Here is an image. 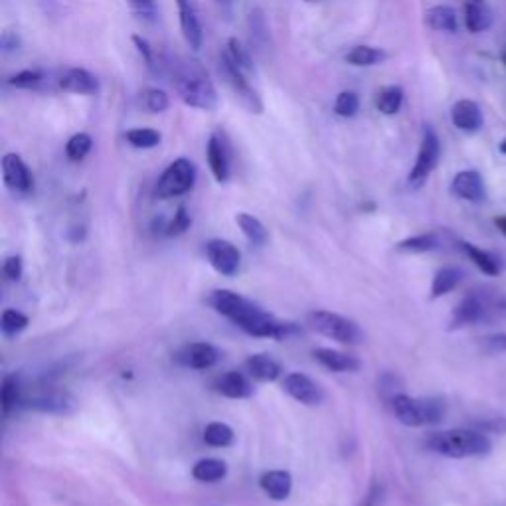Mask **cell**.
<instances>
[{
    "label": "cell",
    "mask_w": 506,
    "mask_h": 506,
    "mask_svg": "<svg viewBox=\"0 0 506 506\" xmlns=\"http://www.w3.org/2000/svg\"><path fill=\"white\" fill-rule=\"evenodd\" d=\"M386 52L374 46H356L346 54V62L356 67H370L378 65L386 60Z\"/></svg>",
    "instance_id": "d6a6232c"
},
{
    "label": "cell",
    "mask_w": 506,
    "mask_h": 506,
    "mask_svg": "<svg viewBox=\"0 0 506 506\" xmlns=\"http://www.w3.org/2000/svg\"><path fill=\"white\" fill-rule=\"evenodd\" d=\"M396 420L407 427L435 425L443 422L447 406L441 397H412L407 394H396L390 397Z\"/></svg>",
    "instance_id": "277c9868"
},
{
    "label": "cell",
    "mask_w": 506,
    "mask_h": 506,
    "mask_svg": "<svg viewBox=\"0 0 506 506\" xmlns=\"http://www.w3.org/2000/svg\"><path fill=\"white\" fill-rule=\"evenodd\" d=\"M133 44L137 46V50H139V54L143 57V62L147 64V67H149L151 72H154V67H157V60H154V52H153L151 44L144 40L143 36H133Z\"/></svg>",
    "instance_id": "bcb514c9"
},
{
    "label": "cell",
    "mask_w": 506,
    "mask_h": 506,
    "mask_svg": "<svg viewBox=\"0 0 506 506\" xmlns=\"http://www.w3.org/2000/svg\"><path fill=\"white\" fill-rule=\"evenodd\" d=\"M26 327H28V317L22 315L21 310L6 309L3 317H0V328H3V333L6 336H16L18 333H22Z\"/></svg>",
    "instance_id": "f35d334b"
},
{
    "label": "cell",
    "mask_w": 506,
    "mask_h": 506,
    "mask_svg": "<svg viewBox=\"0 0 506 506\" xmlns=\"http://www.w3.org/2000/svg\"><path fill=\"white\" fill-rule=\"evenodd\" d=\"M236 222H238V226L240 230L243 231V236H246L253 246H266V243L269 241V233L264 226V222L257 220L256 216H251V214H246V212H241L236 216Z\"/></svg>",
    "instance_id": "f1b7e54d"
},
{
    "label": "cell",
    "mask_w": 506,
    "mask_h": 506,
    "mask_svg": "<svg viewBox=\"0 0 506 506\" xmlns=\"http://www.w3.org/2000/svg\"><path fill=\"white\" fill-rule=\"evenodd\" d=\"M459 246L461 249L465 251V256L469 257L473 264L479 267L484 275H489V277H496L502 271V266H501V261L499 257L494 256V253L491 251H486V249H481V248H476L473 246V243L469 241H459Z\"/></svg>",
    "instance_id": "cb8c5ba5"
},
{
    "label": "cell",
    "mask_w": 506,
    "mask_h": 506,
    "mask_svg": "<svg viewBox=\"0 0 506 506\" xmlns=\"http://www.w3.org/2000/svg\"><path fill=\"white\" fill-rule=\"evenodd\" d=\"M494 226L499 228V231H501V233H504V236H506V216L494 218Z\"/></svg>",
    "instance_id": "816d5d0a"
},
{
    "label": "cell",
    "mask_w": 506,
    "mask_h": 506,
    "mask_svg": "<svg viewBox=\"0 0 506 506\" xmlns=\"http://www.w3.org/2000/svg\"><path fill=\"white\" fill-rule=\"evenodd\" d=\"M483 348L486 354L496 356V354H504L506 353V333H496L483 338Z\"/></svg>",
    "instance_id": "ee69618b"
},
{
    "label": "cell",
    "mask_w": 506,
    "mask_h": 506,
    "mask_svg": "<svg viewBox=\"0 0 506 506\" xmlns=\"http://www.w3.org/2000/svg\"><path fill=\"white\" fill-rule=\"evenodd\" d=\"M233 430L226 423L214 422L208 423L206 430H204V441L210 447H230L233 443Z\"/></svg>",
    "instance_id": "8d00e7d4"
},
{
    "label": "cell",
    "mask_w": 506,
    "mask_h": 506,
    "mask_svg": "<svg viewBox=\"0 0 506 506\" xmlns=\"http://www.w3.org/2000/svg\"><path fill=\"white\" fill-rule=\"evenodd\" d=\"M60 90L75 95H95L100 90V82L93 74H90L83 67H72L67 70L60 80Z\"/></svg>",
    "instance_id": "d6986e66"
},
{
    "label": "cell",
    "mask_w": 506,
    "mask_h": 506,
    "mask_svg": "<svg viewBox=\"0 0 506 506\" xmlns=\"http://www.w3.org/2000/svg\"><path fill=\"white\" fill-rule=\"evenodd\" d=\"M259 484L271 501H285L293 491V479L287 471H267L261 475Z\"/></svg>",
    "instance_id": "7402d4cb"
},
{
    "label": "cell",
    "mask_w": 506,
    "mask_h": 506,
    "mask_svg": "<svg viewBox=\"0 0 506 506\" xmlns=\"http://www.w3.org/2000/svg\"><path fill=\"white\" fill-rule=\"evenodd\" d=\"M93 147V139L90 137L87 133H77L74 135V137L67 141L65 144V154H67V159H70L72 162H80L83 161L87 154H90Z\"/></svg>",
    "instance_id": "74e56055"
},
{
    "label": "cell",
    "mask_w": 506,
    "mask_h": 506,
    "mask_svg": "<svg viewBox=\"0 0 506 506\" xmlns=\"http://www.w3.org/2000/svg\"><path fill=\"white\" fill-rule=\"evenodd\" d=\"M4 275L11 279V281H18L22 277V259L18 257V256H13V257H8L4 261Z\"/></svg>",
    "instance_id": "7dc6e473"
},
{
    "label": "cell",
    "mask_w": 506,
    "mask_h": 506,
    "mask_svg": "<svg viewBox=\"0 0 506 506\" xmlns=\"http://www.w3.org/2000/svg\"><path fill=\"white\" fill-rule=\"evenodd\" d=\"M22 384L21 376L11 374L3 380V388H0V407H3V414L8 415L16 406L22 404Z\"/></svg>",
    "instance_id": "83f0119b"
},
{
    "label": "cell",
    "mask_w": 506,
    "mask_h": 506,
    "mask_svg": "<svg viewBox=\"0 0 506 506\" xmlns=\"http://www.w3.org/2000/svg\"><path fill=\"white\" fill-rule=\"evenodd\" d=\"M499 151H501L502 154H506V139H502V143L499 144Z\"/></svg>",
    "instance_id": "f5cc1de1"
},
{
    "label": "cell",
    "mask_w": 506,
    "mask_h": 506,
    "mask_svg": "<svg viewBox=\"0 0 506 506\" xmlns=\"http://www.w3.org/2000/svg\"><path fill=\"white\" fill-rule=\"evenodd\" d=\"M174 87L180 100L192 109L214 111L218 107L216 85L198 60L182 57L179 64H174Z\"/></svg>",
    "instance_id": "7a4b0ae2"
},
{
    "label": "cell",
    "mask_w": 506,
    "mask_h": 506,
    "mask_svg": "<svg viewBox=\"0 0 506 506\" xmlns=\"http://www.w3.org/2000/svg\"><path fill=\"white\" fill-rule=\"evenodd\" d=\"M3 180L14 192H31L34 188V177L21 154L8 153L3 159Z\"/></svg>",
    "instance_id": "30bf717a"
},
{
    "label": "cell",
    "mask_w": 506,
    "mask_h": 506,
    "mask_svg": "<svg viewBox=\"0 0 506 506\" xmlns=\"http://www.w3.org/2000/svg\"><path fill=\"white\" fill-rule=\"evenodd\" d=\"M141 103L149 113H164L170 105L169 95L162 90H157V87H149V90H144L141 97Z\"/></svg>",
    "instance_id": "ab89813d"
},
{
    "label": "cell",
    "mask_w": 506,
    "mask_h": 506,
    "mask_svg": "<svg viewBox=\"0 0 506 506\" xmlns=\"http://www.w3.org/2000/svg\"><path fill=\"white\" fill-rule=\"evenodd\" d=\"M425 24L435 32H457L459 22L451 6H433L425 13Z\"/></svg>",
    "instance_id": "484cf974"
},
{
    "label": "cell",
    "mask_w": 506,
    "mask_h": 506,
    "mask_svg": "<svg viewBox=\"0 0 506 506\" xmlns=\"http://www.w3.org/2000/svg\"><path fill=\"white\" fill-rule=\"evenodd\" d=\"M404 90L400 85H386L376 97V107L382 115H396L402 109Z\"/></svg>",
    "instance_id": "1f68e13d"
},
{
    "label": "cell",
    "mask_w": 506,
    "mask_h": 506,
    "mask_svg": "<svg viewBox=\"0 0 506 506\" xmlns=\"http://www.w3.org/2000/svg\"><path fill=\"white\" fill-rule=\"evenodd\" d=\"M451 121L463 133H476L484 123L481 107L471 100H461L453 105Z\"/></svg>",
    "instance_id": "e0dca14e"
},
{
    "label": "cell",
    "mask_w": 506,
    "mask_h": 506,
    "mask_svg": "<svg viewBox=\"0 0 506 506\" xmlns=\"http://www.w3.org/2000/svg\"><path fill=\"white\" fill-rule=\"evenodd\" d=\"M469 3H483V0H469Z\"/></svg>",
    "instance_id": "6f0895ef"
},
{
    "label": "cell",
    "mask_w": 506,
    "mask_h": 506,
    "mask_svg": "<svg viewBox=\"0 0 506 506\" xmlns=\"http://www.w3.org/2000/svg\"><path fill=\"white\" fill-rule=\"evenodd\" d=\"M441 240L437 233H420V236L406 238L397 243L396 249L402 253H427L433 249H440Z\"/></svg>",
    "instance_id": "836d02e7"
},
{
    "label": "cell",
    "mask_w": 506,
    "mask_h": 506,
    "mask_svg": "<svg viewBox=\"0 0 506 506\" xmlns=\"http://www.w3.org/2000/svg\"><path fill=\"white\" fill-rule=\"evenodd\" d=\"M220 353L210 343H192L180 353L182 364L194 370H208L218 362Z\"/></svg>",
    "instance_id": "ffe728a7"
},
{
    "label": "cell",
    "mask_w": 506,
    "mask_h": 506,
    "mask_svg": "<svg viewBox=\"0 0 506 506\" xmlns=\"http://www.w3.org/2000/svg\"><path fill=\"white\" fill-rule=\"evenodd\" d=\"M427 447L449 459H471V457H486L493 449V443L486 433L479 430H447L430 435Z\"/></svg>",
    "instance_id": "3957f363"
},
{
    "label": "cell",
    "mask_w": 506,
    "mask_h": 506,
    "mask_svg": "<svg viewBox=\"0 0 506 506\" xmlns=\"http://www.w3.org/2000/svg\"><path fill=\"white\" fill-rule=\"evenodd\" d=\"M188 228H190V216L187 214V208L180 206L164 230H167V236H179V233H184Z\"/></svg>",
    "instance_id": "7bdbcfd3"
},
{
    "label": "cell",
    "mask_w": 506,
    "mask_h": 506,
    "mask_svg": "<svg viewBox=\"0 0 506 506\" xmlns=\"http://www.w3.org/2000/svg\"><path fill=\"white\" fill-rule=\"evenodd\" d=\"M206 157H208V164L210 170L214 174V179L218 182H228L230 179V153H228V144L223 141L222 133H212L208 144H206Z\"/></svg>",
    "instance_id": "5bb4252c"
},
{
    "label": "cell",
    "mask_w": 506,
    "mask_h": 506,
    "mask_svg": "<svg viewBox=\"0 0 506 506\" xmlns=\"http://www.w3.org/2000/svg\"><path fill=\"white\" fill-rule=\"evenodd\" d=\"M248 374L257 382H275L281 376V366L269 354H253L246 360Z\"/></svg>",
    "instance_id": "603a6c76"
},
{
    "label": "cell",
    "mask_w": 506,
    "mask_h": 506,
    "mask_svg": "<svg viewBox=\"0 0 506 506\" xmlns=\"http://www.w3.org/2000/svg\"><path fill=\"white\" fill-rule=\"evenodd\" d=\"M463 281V271L457 267H443L435 274L432 284V299H440L447 293H451Z\"/></svg>",
    "instance_id": "f546056e"
},
{
    "label": "cell",
    "mask_w": 506,
    "mask_h": 506,
    "mask_svg": "<svg viewBox=\"0 0 506 506\" xmlns=\"http://www.w3.org/2000/svg\"><path fill=\"white\" fill-rule=\"evenodd\" d=\"M28 410L44 412V414H57V415H67L74 412L75 402L67 394L62 392H40L32 397L24 396L22 404Z\"/></svg>",
    "instance_id": "7c38bea8"
},
{
    "label": "cell",
    "mask_w": 506,
    "mask_h": 506,
    "mask_svg": "<svg viewBox=\"0 0 506 506\" xmlns=\"http://www.w3.org/2000/svg\"><path fill=\"white\" fill-rule=\"evenodd\" d=\"M307 323L315 333L323 335L327 338H333L336 343L356 345L362 340V330H360L354 320H350L343 315L330 313V310H313V313H309Z\"/></svg>",
    "instance_id": "5b68a950"
},
{
    "label": "cell",
    "mask_w": 506,
    "mask_h": 506,
    "mask_svg": "<svg viewBox=\"0 0 506 506\" xmlns=\"http://www.w3.org/2000/svg\"><path fill=\"white\" fill-rule=\"evenodd\" d=\"M179 8V21H180V31L184 40L192 48V50H200L204 42V28L200 22V16L196 11L194 0H177Z\"/></svg>",
    "instance_id": "8fae6325"
},
{
    "label": "cell",
    "mask_w": 506,
    "mask_h": 506,
    "mask_svg": "<svg viewBox=\"0 0 506 506\" xmlns=\"http://www.w3.org/2000/svg\"><path fill=\"white\" fill-rule=\"evenodd\" d=\"M499 310H502V313H506V301H501V303H499Z\"/></svg>",
    "instance_id": "db71d44e"
},
{
    "label": "cell",
    "mask_w": 506,
    "mask_h": 506,
    "mask_svg": "<svg viewBox=\"0 0 506 506\" xmlns=\"http://www.w3.org/2000/svg\"><path fill=\"white\" fill-rule=\"evenodd\" d=\"M360 109V97L354 92H343L338 93L336 101H335V113L338 117H345V119H350L354 117Z\"/></svg>",
    "instance_id": "b9f144b4"
},
{
    "label": "cell",
    "mask_w": 506,
    "mask_h": 506,
    "mask_svg": "<svg viewBox=\"0 0 506 506\" xmlns=\"http://www.w3.org/2000/svg\"><path fill=\"white\" fill-rule=\"evenodd\" d=\"M284 390L299 404L318 406L320 402H323V390H320L318 384L313 382V380H310L307 374L293 372V374L285 376Z\"/></svg>",
    "instance_id": "4fadbf2b"
},
{
    "label": "cell",
    "mask_w": 506,
    "mask_h": 506,
    "mask_svg": "<svg viewBox=\"0 0 506 506\" xmlns=\"http://www.w3.org/2000/svg\"><path fill=\"white\" fill-rule=\"evenodd\" d=\"M216 3H220V4H230L231 0H216Z\"/></svg>",
    "instance_id": "11a10c76"
},
{
    "label": "cell",
    "mask_w": 506,
    "mask_h": 506,
    "mask_svg": "<svg viewBox=\"0 0 506 506\" xmlns=\"http://www.w3.org/2000/svg\"><path fill=\"white\" fill-rule=\"evenodd\" d=\"M228 475V465L222 459H202L192 469V476L200 483H218Z\"/></svg>",
    "instance_id": "4dcf8cb0"
},
{
    "label": "cell",
    "mask_w": 506,
    "mask_h": 506,
    "mask_svg": "<svg viewBox=\"0 0 506 506\" xmlns=\"http://www.w3.org/2000/svg\"><path fill=\"white\" fill-rule=\"evenodd\" d=\"M223 54H226L230 60L236 64L241 72H246L248 75L256 72L249 52L240 44L238 38H230V40L226 42V48H223Z\"/></svg>",
    "instance_id": "d590c367"
},
{
    "label": "cell",
    "mask_w": 506,
    "mask_h": 506,
    "mask_svg": "<svg viewBox=\"0 0 506 506\" xmlns=\"http://www.w3.org/2000/svg\"><path fill=\"white\" fill-rule=\"evenodd\" d=\"M196 182V167L190 159H177L170 162L157 182V196L162 200L179 198L194 188Z\"/></svg>",
    "instance_id": "8992f818"
},
{
    "label": "cell",
    "mask_w": 506,
    "mask_h": 506,
    "mask_svg": "<svg viewBox=\"0 0 506 506\" xmlns=\"http://www.w3.org/2000/svg\"><path fill=\"white\" fill-rule=\"evenodd\" d=\"M378 499H380V489H378V486H372V491H370V494L364 499L362 506H376Z\"/></svg>",
    "instance_id": "f907efd6"
},
{
    "label": "cell",
    "mask_w": 506,
    "mask_h": 506,
    "mask_svg": "<svg viewBox=\"0 0 506 506\" xmlns=\"http://www.w3.org/2000/svg\"><path fill=\"white\" fill-rule=\"evenodd\" d=\"M126 143L135 149H154L159 147L162 141V135L154 129H147V126H139V129H131L125 133Z\"/></svg>",
    "instance_id": "e575fe53"
},
{
    "label": "cell",
    "mask_w": 506,
    "mask_h": 506,
    "mask_svg": "<svg viewBox=\"0 0 506 506\" xmlns=\"http://www.w3.org/2000/svg\"><path fill=\"white\" fill-rule=\"evenodd\" d=\"M248 31H249V40L251 46H256L257 52H264L269 48L271 40V31L267 24V16L261 8H253L248 16Z\"/></svg>",
    "instance_id": "d4e9b609"
},
{
    "label": "cell",
    "mask_w": 506,
    "mask_h": 506,
    "mask_svg": "<svg viewBox=\"0 0 506 506\" xmlns=\"http://www.w3.org/2000/svg\"><path fill=\"white\" fill-rule=\"evenodd\" d=\"M220 74L223 77V82L230 85L233 95L238 97L240 103L246 107L249 113H256V115L264 113V101H261L257 92L251 87L248 80V74L241 72L240 67L233 64L223 52L220 54Z\"/></svg>",
    "instance_id": "ba28073f"
},
{
    "label": "cell",
    "mask_w": 506,
    "mask_h": 506,
    "mask_svg": "<svg viewBox=\"0 0 506 506\" xmlns=\"http://www.w3.org/2000/svg\"><path fill=\"white\" fill-rule=\"evenodd\" d=\"M208 305L218 315L230 318L233 325L240 327L249 336L285 340L299 333V327L295 323H285V320L275 318L274 315L266 313L257 303L228 289L214 291L208 297Z\"/></svg>",
    "instance_id": "6da1fadb"
},
{
    "label": "cell",
    "mask_w": 506,
    "mask_h": 506,
    "mask_svg": "<svg viewBox=\"0 0 506 506\" xmlns=\"http://www.w3.org/2000/svg\"><path fill=\"white\" fill-rule=\"evenodd\" d=\"M476 430L483 433H493V435H504L506 433V417H491V420L476 422Z\"/></svg>",
    "instance_id": "f6af8a7d"
},
{
    "label": "cell",
    "mask_w": 506,
    "mask_h": 506,
    "mask_svg": "<svg viewBox=\"0 0 506 506\" xmlns=\"http://www.w3.org/2000/svg\"><path fill=\"white\" fill-rule=\"evenodd\" d=\"M502 64H504V65H506V52H504V54H502Z\"/></svg>",
    "instance_id": "9f6ffc18"
},
{
    "label": "cell",
    "mask_w": 506,
    "mask_h": 506,
    "mask_svg": "<svg viewBox=\"0 0 506 506\" xmlns=\"http://www.w3.org/2000/svg\"><path fill=\"white\" fill-rule=\"evenodd\" d=\"M42 80H44L42 72H38V70H22V72H18V74L8 77L6 83L16 87V90H36V87L42 83Z\"/></svg>",
    "instance_id": "60d3db41"
},
{
    "label": "cell",
    "mask_w": 506,
    "mask_h": 506,
    "mask_svg": "<svg viewBox=\"0 0 506 506\" xmlns=\"http://www.w3.org/2000/svg\"><path fill=\"white\" fill-rule=\"evenodd\" d=\"M0 44H3V52H4V54L16 52L18 48H21V38H18L16 32L6 31V32L3 34V40H0Z\"/></svg>",
    "instance_id": "c3c4849f"
},
{
    "label": "cell",
    "mask_w": 506,
    "mask_h": 506,
    "mask_svg": "<svg viewBox=\"0 0 506 506\" xmlns=\"http://www.w3.org/2000/svg\"><path fill=\"white\" fill-rule=\"evenodd\" d=\"M440 157H441L440 137H437V133L430 125H425L420 151H417L415 164L410 170V177H407V184H410L412 188H422L425 180L430 179V174L435 170L437 164H440Z\"/></svg>",
    "instance_id": "52a82bcc"
},
{
    "label": "cell",
    "mask_w": 506,
    "mask_h": 506,
    "mask_svg": "<svg viewBox=\"0 0 506 506\" xmlns=\"http://www.w3.org/2000/svg\"><path fill=\"white\" fill-rule=\"evenodd\" d=\"M129 3L143 16H154V0H129Z\"/></svg>",
    "instance_id": "681fc988"
},
{
    "label": "cell",
    "mask_w": 506,
    "mask_h": 506,
    "mask_svg": "<svg viewBox=\"0 0 506 506\" xmlns=\"http://www.w3.org/2000/svg\"><path fill=\"white\" fill-rule=\"evenodd\" d=\"M214 388H216L218 394L230 397V400H246V397L253 396V384L241 372H226L218 376Z\"/></svg>",
    "instance_id": "ac0fdd59"
},
{
    "label": "cell",
    "mask_w": 506,
    "mask_h": 506,
    "mask_svg": "<svg viewBox=\"0 0 506 506\" xmlns=\"http://www.w3.org/2000/svg\"><path fill=\"white\" fill-rule=\"evenodd\" d=\"M491 24H493V13L483 3L465 4V26L471 34L489 31Z\"/></svg>",
    "instance_id": "4316f807"
},
{
    "label": "cell",
    "mask_w": 506,
    "mask_h": 506,
    "mask_svg": "<svg viewBox=\"0 0 506 506\" xmlns=\"http://www.w3.org/2000/svg\"><path fill=\"white\" fill-rule=\"evenodd\" d=\"M206 257L210 266L218 271L220 275L233 277L240 271L241 256L238 248L226 240H210L206 243Z\"/></svg>",
    "instance_id": "9c48e42d"
},
{
    "label": "cell",
    "mask_w": 506,
    "mask_h": 506,
    "mask_svg": "<svg viewBox=\"0 0 506 506\" xmlns=\"http://www.w3.org/2000/svg\"><path fill=\"white\" fill-rule=\"evenodd\" d=\"M313 356L318 364L333 370V372H356V370L360 368V360L356 356L340 353V350L318 348L315 350Z\"/></svg>",
    "instance_id": "44dd1931"
},
{
    "label": "cell",
    "mask_w": 506,
    "mask_h": 506,
    "mask_svg": "<svg viewBox=\"0 0 506 506\" xmlns=\"http://www.w3.org/2000/svg\"><path fill=\"white\" fill-rule=\"evenodd\" d=\"M451 190L457 198L467 202H483L486 196L484 180L476 170H461L455 174Z\"/></svg>",
    "instance_id": "2e32d148"
},
{
    "label": "cell",
    "mask_w": 506,
    "mask_h": 506,
    "mask_svg": "<svg viewBox=\"0 0 506 506\" xmlns=\"http://www.w3.org/2000/svg\"><path fill=\"white\" fill-rule=\"evenodd\" d=\"M484 315H486V301L476 293L467 295L461 299V303L453 309L451 328H463L481 323Z\"/></svg>",
    "instance_id": "9a60e30c"
}]
</instances>
